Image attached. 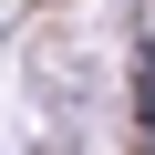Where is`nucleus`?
<instances>
[{
  "label": "nucleus",
  "instance_id": "obj_1",
  "mask_svg": "<svg viewBox=\"0 0 155 155\" xmlns=\"http://www.w3.org/2000/svg\"><path fill=\"white\" fill-rule=\"evenodd\" d=\"M134 114H145V124H155V52H145V62H134Z\"/></svg>",
  "mask_w": 155,
  "mask_h": 155
}]
</instances>
